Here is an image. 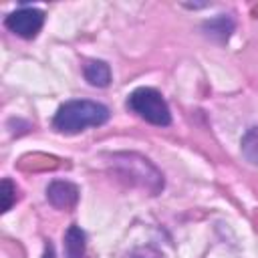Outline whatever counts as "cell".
Segmentation results:
<instances>
[{"mask_svg":"<svg viewBox=\"0 0 258 258\" xmlns=\"http://www.w3.org/2000/svg\"><path fill=\"white\" fill-rule=\"evenodd\" d=\"M111 117L109 109L97 101H67L58 107L52 119V127L60 133H79L87 127H99L107 123Z\"/></svg>","mask_w":258,"mask_h":258,"instance_id":"cell-1","label":"cell"},{"mask_svg":"<svg viewBox=\"0 0 258 258\" xmlns=\"http://www.w3.org/2000/svg\"><path fill=\"white\" fill-rule=\"evenodd\" d=\"M83 75L93 87H107L111 83V69L105 60H87L83 67Z\"/></svg>","mask_w":258,"mask_h":258,"instance_id":"cell-5","label":"cell"},{"mask_svg":"<svg viewBox=\"0 0 258 258\" xmlns=\"http://www.w3.org/2000/svg\"><path fill=\"white\" fill-rule=\"evenodd\" d=\"M85 242H87L85 232L77 224L69 226V230L64 234V254H67V258H83L85 256Z\"/></svg>","mask_w":258,"mask_h":258,"instance_id":"cell-7","label":"cell"},{"mask_svg":"<svg viewBox=\"0 0 258 258\" xmlns=\"http://www.w3.org/2000/svg\"><path fill=\"white\" fill-rule=\"evenodd\" d=\"M127 107L151 125L165 127V125L171 123V113H169V107H167L165 99L161 97L159 91H155L151 87L135 89L127 99Z\"/></svg>","mask_w":258,"mask_h":258,"instance_id":"cell-2","label":"cell"},{"mask_svg":"<svg viewBox=\"0 0 258 258\" xmlns=\"http://www.w3.org/2000/svg\"><path fill=\"white\" fill-rule=\"evenodd\" d=\"M4 24L16 36L30 40L40 32V28L44 24V12L38 8H18L6 16Z\"/></svg>","mask_w":258,"mask_h":258,"instance_id":"cell-3","label":"cell"},{"mask_svg":"<svg viewBox=\"0 0 258 258\" xmlns=\"http://www.w3.org/2000/svg\"><path fill=\"white\" fill-rule=\"evenodd\" d=\"M232 30H234V20H232L230 16H226V14H220V16H216V18L204 22V32H206L210 38L220 40V42L228 40L230 34H232Z\"/></svg>","mask_w":258,"mask_h":258,"instance_id":"cell-6","label":"cell"},{"mask_svg":"<svg viewBox=\"0 0 258 258\" xmlns=\"http://www.w3.org/2000/svg\"><path fill=\"white\" fill-rule=\"evenodd\" d=\"M42 258H54V248H52L50 242L46 244V250H44V256H42Z\"/></svg>","mask_w":258,"mask_h":258,"instance_id":"cell-10","label":"cell"},{"mask_svg":"<svg viewBox=\"0 0 258 258\" xmlns=\"http://www.w3.org/2000/svg\"><path fill=\"white\" fill-rule=\"evenodd\" d=\"M240 149H242V155L250 163L258 165V127H252L246 131V135L240 141Z\"/></svg>","mask_w":258,"mask_h":258,"instance_id":"cell-8","label":"cell"},{"mask_svg":"<svg viewBox=\"0 0 258 258\" xmlns=\"http://www.w3.org/2000/svg\"><path fill=\"white\" fill-rule=\"evenodd\" d=\"M46 200L58 210H71L79 202V187L71 181L54 179L46 187Z\"/></svg>","mask_w":258,"mask_h":258,"instance_id":"cell-4","label":"cell"},{"mask_svg":"<svg viewBox=\"0 0 258 258\" xmlns=\"http://www.w3.org/2000/svg\"><path fill=\"white\" fill-rule=\"evenodd\" d=\"M16 198H18L16 185L8 177H4L2 179V212H8L12 208V204L16 202Z\"/></svg>","mask_w":258,"mask_h":258,"instance_id":"cell-9","label":"cell"}]
</instances>
